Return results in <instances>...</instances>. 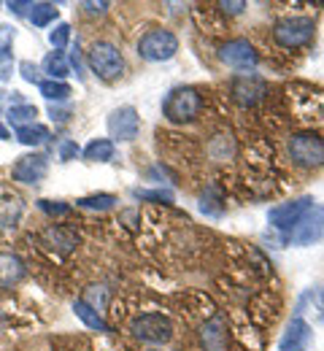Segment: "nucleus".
Returning <instances> with one entry per match:
<instances>
[{
  "instance_id": "19",
  "label": "nucleus",
  "mask_w": 324,
  "mask_h": 351,
  "mask_svg": "<svg viewBox=\"0 0 324 351\" xmlns=\"http://www.w3.org/2000/svg\"><path fill=\"white\" fill-rule=\"evenodd\" d=\"M22 211H25V206H22V200H16V197H5V200H0V227L5 230V227H14L19 217H22Z\"/></svg>"
},
{
  "instance_id": "32",
  "label": "nucleus",
  "mask_w": 324,
  "mask_h": 351,
  "mask_svg": "<svg viewBox=\"0 0 324 351\" xmlns=\"http://www.w3.org/2000/svg\"><path fill=\"white\" fill-rule=\"evenodd\" d=\"M219 8H222L225 14L235 16V14H240V11L246 8V3H243V0H222V3H219Z\"/></svg>"
},
{
  "instance_id": "26",
  "label": "nucleus",
  "mask_w": 324,
  "mask_h": 351,
  "mask_svg": "<svg viewBox=\"0 0 324 351\" xmlns=\"http://www.w3.org/2000/svg\"><path fill=\"white\" fill-rule=\"evenodd\" d=\"M82 208H92V211H108V208H114V203H116V197L114 195H92V197H82V200H76Z\"/></svg>"
},
{
  "instance_id": "27",
  "label": "nucleus",
  "mask_w": 324,
  "mask_h": 351,
  "mask_svg": "<svg viewBox=\"0 0 324 351\" xmlns=\"http://www.w3.org/2000/svg\"><path fill=\"white\" fill-rule=\"evenodd\" d=\"M68 41H71V25H68V22H60V25L49 33V44H51L54 51H62V49L68 46Z\"/></svg>"
},
{
  "instance_id": "3",
  "label": "nucleus",
  "mask_w": 324,
  "mask_h": 351,
  "mask_svg": "<svg viewBox=\"0 0 324 351\" xmlns=\"http://www.w3.org/2000/svg\"><path fill=\"white\" fill-rule=\"evenodd\" d=\"M314 38V19L308 16H284L273 25V41L281 49H300Z\"/></svg>"
},
{
  "instance_id": "6",
  "label": "nucleus",
  "mask_w": 324,
  "mask_h": 351,
  "mask_svg": "<svg viewBox=\"0 0 324 351\" xmlns=\"http://www.w3.org/2000/svg\"><path fill=\"white\" fill-rule=\"evenodd\" d=\"M130 332L143 343H168L173 338V324L162 313H143L133 319Z\"/></svg>"
},
{
  "instance_id": "33",
  "label": "nucleus",
  "mask_w": 324,
  "mask_h": 351,
  "mask_svg": "<svg viewBox=\"0 0 324 351\" xmlns=\"http://www.w3.org/2000/svg\"><path fill=\"white\" fill-rule=\"evenodd\" d=\"M8 8H11L16 16H27L30 8H33V3H27V0H14V3H8Z\"/></svg>"
},
{
  "instance_id": "30",
  "label": "nucleus",
  "mask_w": 324,
  "mask_h": 351,
  "mask_svg": "<svg viewBox=\"0 0 324 351\" xmlns=\"http://www.w3.org/2000/svg\"><path fill=\"white\" fill-rule=\"evenodd\" d=\"M38 206H41V211H47V214H68V211H71V206H65V203H51V200H38Z\"/></svg>"
},
{
  "instance_id": "16",
  "label": "nucleus",
  "mask_w": 324,
  "mask_h": 351,
  "mask_svg": "<svg viewBox=\"0 0 324 351\" xmlns=\"http://www.w3.org/2000/svg\"><path fill=\"white\" fill-rule=\"evenodd\" d=\"M25 278V265L16 254H0V289H11Z\"/></svg>"
},
{
  "instance_id": "21",
  "label": "nucleus",
  "mask_w": 324,
  "mask_h": 351,
  "mask_svg": "<svg viewBox=\"0 0 324 351\" xmlns=\"http://www.w3.org/2000/svg\"><path fill=\"white\" fill-rule=\"evenodd\" d=\"M36 117H38V108L30 106V103H19V106H11L8 108V122L16 125V128L36 125Z\"/></svg>"
},
{
  "instance_id": "7",
  "label": "nucleus",
  "mask_w": 324,
  "mask_h": 351,
  "mask_svg": "<svg viewBox=\"0 0 324 351\" xmlns=\"http://www.w3.org/2000/svg\"><path fill=\"white\" fill-rule=\"evenodd\" d=\"M324 238V206L322 203H314L306 217L297 221V227L289 232V241L295 246H314Z\"/></svg>"
},
{
  "instance_id": "1",
  "label": "nucleus",
  "mask_w": 324,
  "mask_h": 351,
  "mask_svg": "<svg viewBox=\"0 0 324 351\" xmlns=\"http://www.w3.org/2000/svg\"><path fill=\"white\" fill-rule=\"evenodd\" d=\"M203 111V95L192 87H176L168 92V97L162 100V114L176 122V125H186L195 122Z\"/></svg>"
},
{
  "instance_id": "13",
  "label": "nucleus",
  "mask_w": 324,
  "mask_h": 351,
  "mask_svg": "<svg viewBox=\"0 0 324 351\" xmlns=\"http://www.w3.org/2000/svg\"><path fill=\"white\" fill-rule=\"evenodd\" d=\"M41 238H44V246L54 249V252H60V254H68V252H73V249L79 246V235H76V230L62 227V224H51V227H47Z\"/></svg>"
},
{
  "instance_id": "12",
  "label": "nucleus",
  "mask_w": 324,
  "mask_h": 351,
  "mask_svg": "<svg viewBox=\"0 0 324 351\" xmlns=\"http://www.w3.org/2000/svg\"><path fill=\"white\" fill-rule=\"evenodd\" d=\"M47 173H49V162L44 154H25L11 168L14 181H22V184H38V181H44Z\"/></svg>"
},
{
  "instance_id": "37",
  "label": "nucleus",
  "mask_w": 324,
  "mask_h": 351,
  "mask_svg": "<svg viewBox=\"0 0 324 351\" xmlns=\"http://www.w3.org/2000/svg\"><path fill=\"white\" fill-rule=\"evenodd\" d=\"M8 76H11V68H8V65H3V71H0V79H3V82H8Z\"/></svg>"
},
{
  "instance_id": "25",
  "label": "nucleus",
  "mask_w": 324,
  "mask_h": 351,
  "mask_svg": "<svg viewBox=\"0 0 324 351\" xmlns=\"http://www.w3.org/2000/svg\"><path fill=\"white\" fill-rule=\"evenodd\" d=\"M208 154L214 160H230L235 154V143H232L230 135H216L211 143H208Z\"/></svg>"
},
{
  "instance_id": "39",
  "label": "nucleus",
  "mask_w": 324,
  "mask_h": 351,
  "mask_svg": "<svg viewBox=\"0 0 324 351\" xmlns=\"http://www.w3.org/2000/svg\"><path fill=\"white\" fill-rule=\"evenodd\" d=\"M0 97H3V95H0Z\"/></svg>"
},
{
  "instance_id": "15",
  "label": "nucleus",
  "mask_w": 324,
  "mask_h": 351,
  "mask_svg": "<svg viewBox=\"0 0 324 351\" xmlns=\"http://www.w3.org/2000/svg\"><path fill=\"white\" fill-rule=\"evenodd\" d=\"M308 341H311V327H308V322L300 319V316H295V319L289 322L286 332L281 335L278 346L284 351H303V346H306Z\"/></svg>"
},
{
  "instance_id": "31",
  "label": "nucleus",
  "mask_w": 324,
  "mask_h": 351,
  "mask_svg": "<svg viewBox=\"0 0 324 351\" xmlns=\"http://www.w3.org/2000/svg\"><path fill=\"white\" fill-rule=\"evenodd\" d=\"M79 152H82V149H79L76 141H65V143L60 146V160H73Z\"/></svg>"
},
{
  "instance_id": "23",
  "label": "nucleus",
  "mask_w": 324,
  "mask_h": 351,
  "mask_svg": "<svg viewBox=\"0 0 324 351\" xmlns=\"http://www.w3.org/2000/svg\"><path fill=\"white\" fill-rule=\"evenodd\" d=\"M27 19H30L36 27H47V25H51V22L57 19V5H54V3H33Z\"/></svg>"
},
{
  "instance_id": "17",
  "label": "nucleus",
  "mask_w": 324,
  "mask_h": 351,
  "mask_svg": "<svg viewBox=\"0 0 324 351\" xmlns=\"http://www.w3.org/2000/svg\"><path fill=\"white\" fill-rule=\"evenodd\" d=\"M84 157L92 162H108L114 160V141L111 138H92L84 149Z\"/></svg>"
},
{
  "instance_id": "8",
  "label": "nucleus",
  "mask_w": 324,
  "mask_h": 351,
  "mask_svg": "<svg viewBox=\"0 0 324 351\" xmlns=\"http://www.w3.org/2000/svg\"><path fill=\"white\" fill-rule=\"evenodd\" d=\"M268 82L262 76H254V73H243V76H235L230 84L232 100L243 108H251L257 103H262L268 97Z\"/></svg>"
},
{
  "instance_id": "9",
  "label": "nucleus",
  "mask_w": 324,
  "mask_h": 351,
  "mask_svg": "<svg viewBox=\"0 0 324 351\" xmlns=\"http://www.w3.org/2000/svg\"><path fill=\"white\" fill-rule=\"evenodd\" d=\"M316 200L314 197H297V200H289V203H281L276 208H271L268 214V221L281 230V232H292L297 227V221L306 217V211L314 206Z\"/></svg>"
},
{
  "instance_id": "2",
  "label": "nucleus",
  "mask_w": 324,
  "mask_h": 351,
  "mask_svg": "<svg viewBox=\"0 0 324 351\" xmlns=\"http://www.w3.org/2000/svg\"><path fill=\"white\" fill-rule=\"evenodd\" d=\"M286 152H289V160L297 168L314 171V168H322L324 165V138L316 135V132H297V135H292L289 143H286Z\"/></svg>"
},
{
  "instance_id": "14",
  "label": "nucleus",
  "mask_w": 324,
  "mask_h": 351,
  "mask_svg": "<svg viewBox=\"0 0 324 351\" xmlns=\"http://www.w3.org/2000/svg\"><path fill=\"white\" fill-rule=\"evenodd\" d=\"M200 341L205 351H225L227 349V324L222 316H214L208 319L203 327H200Z\"/></svg>"
},
{
  "instance_id": "24",
  "label": "nucleus",
  "mask_w": 324,
  "mask_h": 351,
  "mask_svg": "<svg viewBox=\"0 0 324 351\" xmlns=\"http://www.w3.org/2000/svg\"><path fill=\"white\" fill-rule=\"evenodd\" d=\"M38 89H41V95H44L47 100H54V103H62V100H68V97H71V87H68L65 82L47 79V82H41V84H38Z\"/></svg>"
},
{
  "instance_id": "29",
  "label": "nucleus",
  "mask_w": 324,
  "mask_h": 351,
  "mask_svg": "<svg viewBox=\"0 0 324 351\" xmlns=\"http://www.w3.org/2000/svg\"><path fill=\"white\" fill-rule=\"evenodd\" d=\"M19 71H22V79L25 82H30V84H41V79H38V68L33 65V62H19Z\"/></svg>"
},
{
  "instance_id": "20",
  "label": "nucleus",
  "mask_w": 324,
  "mask_h": 351,
  "mask_svg": "<svg viewBox=\"0 0 324 351\" xmlns=\"http://www.w3.org/2000/svg\"><path fill=\"white\" fill-rule=\"evenodd\" d=\"M16 141L25 146H41L49 141V130L44 125H25V128H16Z\"/></svg>"
},
{
  "instance_id": "35",
  "label": "nucleus",
  "mask_w": 324,
  "mask_h": 351,
  "mask_svg": "<svg viewBox=\"0 0 324 351\" xmlns=\"http://www.w3.org/2000/svg\"><path fill=\"white\" fill-rule=\"evenodd\" d=\"M82 5H84L90 14H103V11L108 8V3H105V0H100V3H92V0H87V3H82Z\"/></svg>"
},
{
  "instance_id": "38",
  "label": "nucleus",
  "mask_w": 324,
  "mask_h": 351,
  "mask_svg": "<svg viewBox=\"0 0 324 351\" xmlns=\"http://www.w3.org/2000/svg\"><path fill=\"white\" fill-rule=\"evenodd\" d=\"M0 138H11V132L5 130V128H3V125H0Z\"/></svg>"
},
{
  "instance_id": "5",
  "label": "nucleus",
  "mask_w": 324,
  "mask_h": 351,
  "mask_svg": "<svg viewBox=\"0 0 324 351\" xmlns=\"http://www.w3.org/2000/svg\"><path fill=\"white\" fill-rule=\"evenodd\" d=\"M179 51V38L171 30H149L138 44V57L146 62H168Z\"/></svg>"
},
{
  "instance_id": "4",
  "label": "nucleus",
  "mask_w": 324,
  "mask_h": 351,
  "mask_svg": "<svg viewBox=\"0 0 324 351\" xmlns=\"http://www.w3.org/2000/svg\"><path fill=\"white\" fill-rule=\"evenodd\" d=\"M90 68L97 79L103 82H114L122 76L125 71V57L122 51L116 49L114 44H105V41H97L90 49Z\"/></svg>"
},
{
  "instance_id": "11",
  "label": "nucleus",
  "mask_w": 324,
  "mask_h": 351,
  "mask_svg": "<svg viewBox=\"0 0 324 351\" xmlns=\"http://www.w3.org/2000/svg\"><path fill=\"white\" fill-rule=\"evenodd\" d=\"M219 57H222V62H227V65L235 68V71H249V68H254V65L260 62L254 46L249 44L246 38L227 41V44L219 49Z\"/></svg>"
},
{
  "instance_id": "22",
  "label": "nucleus",
  "mask_w": 324,
  "mask_h": 351,
  "mask_svg": "<svg viewBox=\"0 0 324 351\" xmlns=\"http://www.w3.org/2000/svg\"><path fill=\"white\" fill-rule=\"evenodd\" d=\"M73 311H76V316L87 324V327H92V330H100V332H108V327H105V322H103V316L95 311L90 303H84V300H76V306H73Z\"/></svg>"
},
{
  "instance_id": "34",
  "label": "nucleus",
  "mask_w": 324,
  "mask_h": 351,
  "mask_svg": "<svg viewBox=\"0 0 324 351\" xmlns=\"http://www.w3.org/2000/svg\"><path fill=\"white\" fill-rule=\"evenodd\" d=\"M136 197L140 200H165V203H171V192H136Z\"/></svg>"
},
{
  "instance_id": "28",
  "label": "nucleus",
  "mask_w": 324,
  "mask_h": 351,
  "mask_svg": "<svg viewBox=\"0 0 324 351\" xmlns=\"http://www.w3.org/2000/svg\"><path fill=\"white\" fill-rule=\"evenodd\" d=\"M16 30L11 25H0V65H5L11 60V44H14Z\"/></svg>"
},
{
  "instance_id": "36",
  "label": "nucleus",
  "mask_w": 324,
  "mask_h": 351,
  "mask_svg": "<svg viewBox=\"0 0 324 351\" xmlns=\"http://www.w3.org/2000/svg\"><path fill=\"white\" fill-rule=\"evenodd\" d=\"M49 114H51V119H57V122H65V119H68V114H65V111H57L54 106H51V111H49Z\"/></svg>"
},
{
  "instance_id": "18",
  "label": "nucleus",
  "mask_w": 324,
  "mask_h": 351,
  "mask_svg": "<svg viewBox=\"0 0 324 351\" xmlns=\"http://www.w3.org/2000/svg\"><path fill=\"white\" fill-rule=\"evenodd\" d=\"M44 73H49L54 82H62V79L71 73V68H68L62 51H49L47 57H44Z\"/></svg>"
},
{
  "instance_id": "10",
  "label": "nucleus",
  "mask_w": 324,
  "mask_h": 351,
  "mask_svg": "<svg viewBox=\"0 0 324 351\" xmlns=\"http://www.w3.org/2000/svg\"><path fill=\"white\" fill-rule=\"evenodd\" d=\"M138 130H140V117L133 106H122V108H114L108 114V135H111V141L127 143V141L138 138Z\"/></svg>"
}]
</instances>
